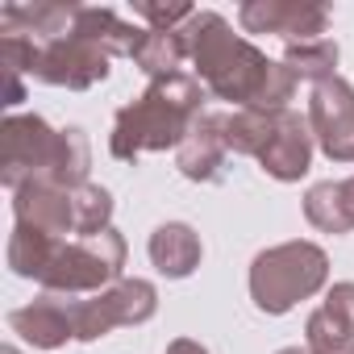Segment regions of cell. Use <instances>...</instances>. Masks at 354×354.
<instances>
[{
    "mask_svg": "<svg viewBox=\"0 0 354 354\" xmlns=\"http://www.w3.org/2000/svg\"><path fill=\"white\" fill-rule=\"evenodd\" d=\"M184 34H188L196 80L217 100H230V104H242V109L279 113L296 96L300 80L283 63L267 59L254 42H246L242 34H234V26L221 13L196 9V17L184 26Z\"/></svg>",
    "mask_w": 354,
    "mask_h": 354,
    "instance_id": "obj_1",
    "label": "cell"
},
{
    "mask_svg": "<svg viewBox=\"0 0 354 354\" xmlns=\"http://www.w3.org/2000/svg\"><path fill=\"white\" fill-rule=\"evenodd\" d=\"M205 117V84L188 71L150 80L146 92L117 109L109 150L117 162H138L154 150H180L192 125Z\"/></svg>",
    "mask_w": 354,
    "mask_h": 354,
    "instance_id": "obj_2",
    "label": "cell"
},
{
    "mask_svg": "<svg viewBox=\"0 0 354 354\" xmlns=\"http://www.w3.org/2000/svg\"><path fill=\"white\" fill-rule=\"evenodd\" d=\"M92 171V146L80 125L50 129L38 113H9L0 125V180L9 192L42 180L59 188H84Z\"/></svg>",
    "mask_w": 354,
    "mask_h": 354,
    "instance_id": "obj_3",
    "label": "cell"
},
{
    "mask_svg": "<svg viewBox=\"0 0 354 354\" xmlns=\"http://www.w3.org/2000/svg\"><path fill=\"white\" fill-rule=\"evenodd\" d=\"M329 279V254L317 242H279L250 263V300L267 317L292 313L300 300L317 296Z\"/></svg>",
    "mask_w": 354,
    "mask_h": 354,
    "instance_id": "obj_4",
    "label": "cell"
},
{
    "mask_svg": "<svg viewBox=\"0 0 354 354\" xmlns=\"http://www.w3.org/2000/svg\"><path fill=\"white\" fill-rule=\"evenodd\" d=\"M125 271V238L117 230H104L96 238H75L63 242L42 271V292H63V296H96L113 288Z\"/></svg>",
    "mask_w": 354,
    "mask_h": 354,
    "instance_id": "obj_5",
    "label": "cell"
},
{
    "mask_svg": "<svg viewBox=\"0 0 354 354\" xmlns=\"http://www.w3.org/2000/svg\"><path fill=\"white\" fill-rule=\"evenodd\" d=\"M158 308V292L150 279H117L96 296L75 300V342H96L125 325H146Z\"/></svg>",
    "mask_w": 354,
    "mask_h": 354,
    "instance_id": "obj_6",
    "label": "cell"
},
{
    "mask_svg": "<svg viewBox=\"0 0 354 354\" xmlns=\"http://www.w3.org/2000/svg\"><path fill=\"white\" fill-rule=\"evenodd\" d=\"M30 80L50 84V88H67V92H88V88L109 80V55L80 34L55 38V42H34Z\"/></svg>",
    "mask_w": 354,
    "mask_h": 354,
    "instance_id": "obj_7",
    "label": "cell"
},
{
    "mask_svg": "<svg viewBox=\"0 0 354 354\" xmlns=\"http://www.w3.org/2000/svg\"><path fill=\"white\" fill-rule=\"evenodd\" d=\"M333 9L321 0H246L238 9V21L246 34H275L288 46L296 42H321L329 34Z\"/></svg>",
    "mask_w": 354,
    "mask_h": 354,
    "instance_id": "obj_8",
    "label": "cell"
},
{
    "mask_svg": "<svg viewBox=\"0 0 354 354\" xmlns=\"http://www.w3.org/2000/svg\"><path fill=\"white\" fill-rule=\"evenodd\" d=\"M308 129L329 162H354V88L342 75L313 88Z\"/></svg>",
    "mask_w": 354,
    "mask_h": 354,
    "instance_id": "obj_9",
    "label": "cell"
},
{
    "mask_svg": "<svg viewBox=\"0 0 354 354\" xmlns=\"http://www.w3.org/2000/svg\"><path fill=\"white\" fill-rule=\"evenodd\" d=\"M13 225L50 234L59 242H75L80 238V221H75V188H59V184H26L13 192Z\"/></svg>",
    "mask_w": 354,
    "mask_h": 354,
    "instance_id": "obj_10",
    "label": "cell"
},
{
    "mask_svg": "<svg viewBox=\"0 0 354 354\" xmlns=\"http://www.w3.org/2000/svg\"><path fill=\"white\" fill-rule=\"evenodd\" d=\"M313 129H308V117L292 113V109H279L275 117V129H271V142L267 150L259 154V167L279 184H296L300 175H308L313 167Z\"/></svg>",
    "mask_w": 354,
    "mask_h": 354,
    "instance_id": "obj_11",
    "label": "cell"
},
{
    "mask_svg": "<svg viewBox=\"0 0 354 354\" xmlns=\"http://www.w3.org/2000/svg\"><path fill=\"white\" fill-rule=\"evenodd\" d=\"M75 300L80 296H63V292H42L38 300H30L26 308L9 313V329L21 333L30 346L38 350H59L67 337H75Z\"/></svg>",
    "mask_w": 354,
    "mask_h": 354,
    "instance_id": "obj_12",
    "label": "cell"
},
{
    "mask_svg": "<svg viewBox=\"0 0 354 354\" xmlns=\"http://www.w3.org/2000/svg\"><path fill=\"white\" fill-rule=\"evenodd\" d=\"M225 117L230 113H205L192 125V133L184 138V146L175 150V167H180L184 180H192V184H217L221 180V167H225V154H230Z\"/></svg>",
    "mask_w": 354,
    "mask_h": 354,
    "instance_id": "obj_13",
    "label": "cell"
},
{
    "mask_svg": "<svg viewBox=\"0 0 354 354\" xmlns=\"http://www.w3.org/2000/svg\"><path fill=\"white\" fill-rule=\"evenodd\" d=\"M80 5L71 0H34V5H5L0 9V34H21L30 42H55L75 34Z\"/></svg>",
    "mask_w": 354,
    "mask_h": 354,
    "instance_id": "obj_14",
    "label": "cell"
},
{
    "mask_svg": "<svg viewBox=\"0 0 354 354\" xmlns=\"http://www.w3.org/2000/svg\"><path fill=\"white\" fill-rule=\"evenodd\" d=\"M146 250H150L154 271L167 275V279H188L201 267V254H205L201 234L188 221H167V225H158L150 234V246Z\"/></svg>",
    "mask_w": 354,
    "mask_h": 354,
    "instance_id": "obj_15",
    "label": "cell"
},
{
    "mask_svg": "<svg viewBox=\"0 0 354 354\" xmlns=\"http://www.w3.org/2000/svg\"><path fill=\"white\" fill-rule=\"evenodd\" d=\"M304 217L321 234H350L354 230V175L350 180H325L304 192Z\"/></svg>",
    "mask_w": 354,
    "mask_h": 354,
    "instance_id": "obj_16",
    "label": "cell"
},
{
    "mask_svg": "<svg viewBox=\"0 0 354 354\" xmlns=\"http://www.w3.org/2000/svg\"><path fill=\"white\" fill-rule=\"evenodd\" d=\"M75 34H80V38H88V42H96L109 59H113V55L133 59V50H138V42H142V34H146V30H138V26L121 21V17H117L113 9H104V5H80Z\"/></svg>",
    "mask_w": 354,
    "mask_h": 354,
    "instance_id": "obj_17",
    "label": "cell"
},
{
    "mask_svg": "<svg viewBox=\"0 0 354 354\" xmlns=\"http://www.w3.org/2000/svg\"><path fill=\"white\" fill-rule=\"evenodd\" d=\"M188 59H192V50H188V34L184 30H146L142 42H138V50H133V63L150 80L180 75Z\"/></svg>",
    "mask_w": 354,
    "mask_h": 354,
    "instance_id": "obj_18",
    "label": "cell"
},
{
    "mask_svg": "<svg viewBox=\"0 0 354 354\" xmlns=\"http://www.w3.org/2000/svg\"><path fill=\"white\" fill-rule=\"evenodd\" d=\"M63 242L59 238H50V234H38V230H26V225H13V234H9V250H5V259H9V271L13 275H21V279H42V271L50 267V259H55V250H59Z\"/></svg>",
    "mask_w": 354,
    "mask_h": 354,
    "instance_id": "obj_19",
    "label": "cell"
},
{
    "mask_svg": "<svg viewBox=\"0 0 354 354\" xmlns=\"http://www.w3.org/2000/svg\"><path fill=\"white\" fill-rule=\"evenodd\" d=\"M283 67L304 80V84H325L337 75V42L333 38H321V42H296L283 50Z\"/></svg>",
    "mask_w": 354,
    "mask_h": 354,
    "instance_id": "obj_20",
    "label": "cell"
},
{
    "mask_svg": "<svg viewBox=\"0 0 354 354\" xmlns=\"http://www.w3.org/2000/svg\"><path fill=\"white\" fill-rule=\"evenodd\" d=\"M275 117L279 113H263V109H238L225 117V142L234 154H250L259 158L271 142V129H275Z\"/></svg>",
    "mask_w": 354,
    "mask_h": 354,
    "instance_id": "obj_21",
    "label": "cell"
},
{
    "mask_svg": "<svg viewBox=\"0 0 354 354\" xmlns=\"http://www.w3.org/2000/svg\"><path fill=\"white\" fill-rule=\"evenodd\" d=\"M304 346H308V354H354V337L342 325H333V317L325 308L308 313V321H304Z\"/></svg>",
    "mask_w": 354,
    "mask_h": 354,
    "instance_id": "obj_22",
    "label": "cell"
},
{
    "mask_svg": "<svg viewBox=\"0 0 354 354\" xmlns=\"http://www.w3.org/2000/svg\"><path fill=\"white\" fill-rule=\"evenodd\" d=\"M133 17L146 21V30H184L196 9L192 5H154V0H133Z\"/></svg>",
    "mask_w": 354,
    "mask_h": 354,
    "instance_id": "obj_23",
    "label": "cell"
},
{
    "mask_svg": "<svg viewBox=\"0 0 354 354\" xmlns=\"http://www.w3.org/2000/svg\"><path fill=\"white\" fill-rule=\"evenodd\" d=\"M329 317H333V325H342L350 337H354V283L346 279V283H333L329 292H325V304H321Z\"/></svg>",
    "mask_w": 354,
    "mask_h": 354,
    "instance_id": "obj_24",
    "label": "cell"
},
{
    "mask_svg": "<svg viewBox=\"0 0 354 354\" xmlns=\"http://www.w3.org/2000/svg\"><path fill=\"white\" fill-rule=\"evenodd\" d=\"M162 354H209V346H201V342H192V337H175Z\"/></svg>",
    "mask_w": 354,
    "mask_h": 354,
    "instance_id": "obj_25",
    "label": "cell"
},
{
    "mask_svg": "<svg viewBox=\"0 0 354 354\" xmlns=\"http://www.w3.org/2000/svg\"><path fill=\"white\" fill-rule=\"evenodd\" d=\"M279 354H308V346H283Z\"/></svg>",
    "mask_w": 354,
    "mask_h": 354,
    "instance_id": "obj_26",
    "label": "cell"
},
{
    "mask_svg": "<svg viewBox=\"0 0 354 354\" xmlns=\"http://www.w3.org/2000/svg\"><path fill=\"white\" fill-rule=\"evenodd\" d=\"M0 354H21V350H17V346H5V350H0Z\"/></svg>",
    "mask_w": 354,
    "mask_h": 354,
    "instance_id": "obj_27",
    "label": "cell"
}]
</instances>
